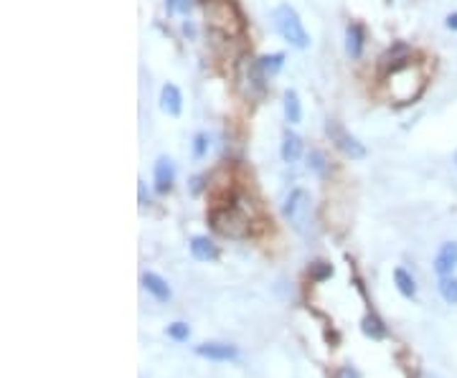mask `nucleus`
Listing matches in <instances>:
<instances>
[{
	"label": "nucleus",
	"mask_w": 457,
	"mask_h": 378,
	"mask_svg": "<svg viewBox=\"0 0 457 378\" xmlns=\"http://www.w3.org/2000/svg\"><path fill=\"white\" fill-rule=\"evenodd\" d=\"M234 81H237V89L247 102H262L264 94H267V74H264L262 64L254 56L244 54L237 62L234 69Z\"/></svg>",
	"instance_id": "nucleus-1"
},
{
	"label": "nucleus",
	"mask_w": 457,
	"mask_h": 378,
	"mask_svg": "<svg viewBox=\"0 0 457 378\" xmlns=\"http://www.w3.org/2000/svg\"><path fill=\"white\" fill-rule=\"evenodd\" d=\"M203 11H206V23L211 31L221 33L226 38H234L244 31L242 11L234 0H206Z\"/></svg>",
	"instance_id": "nucleus-2"
},
{
	"label": "nucleus",
	"mask_w": 457,
	"mask_h": 378,
	"mask_svg": "<svg viewBox=\"0 0 457 378\" xmlns=\"http://www.w3.org/2000/svg\"><path fill=\"white\" fill-rule=\"evenodd\" d=\"M424 71H422L417 64L412 62H404L399 64V67L391 69L389 74V89H391V97L396 99V102H414L417 97L422 94V89H424Z\"/></svg>",
	"instance_id": "nucleus-3"
},
{
	"label": "nucleus",
	"mask_w": 457,
	"mask_h": 378,
	"mask_svg": "<svg viewBox=\"0 0 457 378\" xmlns=\"http://www.w3.org/2000/svg\"><path fill=\"white\" fill-rule=\"evenodd\" d=\"M274 25H277L280 36L285 38L290 46H295V49H308L310 36L305 31V25H303V21H300L298 13H295V8H290L287 3L277 8V11H274Z\"/></svg>",
	"instance_id": "nucleus-4"
},
{
	"label": "nucleus",
	"mask_w": 457,
	"mask_h": 378,
	"mask_svg": "<svg viewBox=\"0 0 457 378\" xmlns=\"http://www.w3.org/2000/svg\"><path fill=\"white\" fill-rule=\"evenodd\" d=\"M211 226L229 239H244L249 234V219L239 206H221L211 211Z\"/></svg>",
	"instance_id": "nucleus-5"
},
{
	"label": "nucleus",
	"mask_w": 457,
	"mask_h": 378,
	"mask_svg": "<svg viewBox=\"0 0 457 378\" xmlns=\"http://www.w3.org/2000/svg\"><path fill=\"white\" fill-rule=\"evenodd\" d=\"M285 219L293 224L295 231L300 234H308L310 231V224H312V201H310V193L305 188H295L293 193L287 195L285 201Z\"/></svg>",
	"instance_id": "nucleus-6"
},
{
	"label": "nucleus",
	"mask_w": 457,
	"mask_h": 378,
	"mask_svg": "<svg viewBox=\"0 0 457 378\" xmlns=\"http://www.w3.org/2000/svg\"><path fill=\"white\" fill-rule=\"evenodd\" d=\"M325 130H328L330 140L338 145V150H341V153H346L351 160H363L366 158V147L361 145V142L356 140V137L348 132V130H343L338 122H333V120H330V122L325 125Z\"/></svg>",
	"instance_id": "nucleus-7"
},
{
	"label": "nucleus",
	"mask_w": 457,
	"mask_h": 378,
	"mask_svg": "<svg viewBox=\"0 0 457 378\" xmlns=\"http://www.w3.org/2000/svg\"><path fill=\"white\" fill-rule=\"evenodd\" d=\"M457 267V241H447L439 246L437 256H434V272L439 277H450Z\"/></svg>",
	"instance_id": "nucleus-8"
},
{
	"label": "nucleus",
	"mask_w": 457,
	"mask_h": 378,
	"mask_svg": "<svg viewBox=\"0 0 457 378\" xmlns=\"http://www.w3.org/2000/svg\"><path fill=\"white\" fill-rule=\"evenodd\" d=\"M196 353L208 360H234L239 350L234 345H224V343H203V345L196 348Z\"/></svg>",
	"instance_id": "nucleus-9"
},
{
	"label": "nucleus",
	"mask_w": 457,
	"mask_h": 378,
	"mask_svg": "<svg viewBox=\"0 0 457 378\" xmlns=\"http://www.w3.org/2000/svg\"><path fill=\"white\" fill-rule=\"evenodd\" d=\"M173 178H176V168H173L171 158H160L155 163V190L158 193H168L173 185Z\"/></svg>",
	"instance_id": "nucleus-10"
},
{
	"label": "nucleus",
	"mask_w": 457,
	"mask_h": 378,
	"mask_svg": "<svg viewBox=\"0 0 457 378\" xmlns=\"http://www.w3.org/2000/svg\"><path fill=\"white\" fill-rule=\"evenodd\" d=\"M160 110H163L165 115H171V117L181 115L183 99H181V92H178L176 84H165L163 89H160Z\"/></svg>",
	"instance_id": "nucleus-11"
},
{
	"label": "nucleus",
	"mask_w": 457,
	"mask_h": 378,
	"mask_svg": "<svg viewBox=\"0 0 457 378\" xmlns=\"http://www.w3.org/2000/svg\"><path fill=\"white\" fill-rule=\"evenodd\" d=\"M142 287H145L147 292L158 299V302H168L171 294H173L171 287H168V282H165L163 277L152 275V272H145V275H142Z\"/></svg>",
	"instance_id": "nucleus-12"
},
{
	"label": "nucleus",
	"mask_w": 457,
	"mask_h": 378,
	"mask_svg": "<svg viewBox=\"0 0 457 378\" xmlns=\"http://www.w3.org/2000/svg\"><path fill=\"white\" fill-rule=\"evenodd\" d=\"M191 254H193V259H198V262H213V259L219 256V249H216V244L208 241L206 236H196V239H191Z\"/></svg>",
	"instance_id": "nucleus-13"
},
{
	"label": "nucleus",
	"mask_w": 457,
	"mask_h": 378,
	"mask_svg": "<svg viewBox=\"0 0 457 378\" xmlns=\"http://www.w3.org/2000/svg\"><path fill=\"white\" fill-rule=\"evenodd\" d=\"M282 107H285V120L290 125H298L303 120V104L295 89H287L285 97H282Z\"/></svg>",
	"instance_id": "nucleus-14"
},
{
	"label": "nucleus",
	"mask_w": 457,
	"mask_h": 378,
	"mask_svg": "<svg viewBox=\"0 0 457 378\" xmlns=\"http://www.w3.org/2000/svg\"><path fill=\"white\" fill-rule=\"evenodd\" d=\"M300 155H303V140L287 130L285 137H282V160L285 163H298Z\"/></svg>",
	"instance_id": "nucleus-15"
},
{
	"label": "nucleus",
	"mask_w": 457,
	"mask_h": 378,
	"mask_svg": "<svg viewBox=\"0 0 457 378\" xmlns=\"http://www.w3.org/2000/svg\"><path fill=\"white\" fill-rule=\"evenodd\" d=\"M346 51L354 59H359L361 51H363V31H361L359 23H351L346 28Z\"/></svg>",
	"instance_id": "nucleus-16"
},
{
	"label": "nucleus",
	"mask_w": 457,
	"mask_h": 378,
	"mask_svg": "<svg viewBox=\"0 0 457 378\" xmlns=\"http://www.w3.org/2000/svg\"><path fill=\"white\" fill-rule=\"evenodd\" d=\"M394 282H396V290H399L404 297H414L417 294V282H414V277L409 275L407 269H396Z\"/></svg>",
	"instance_id": "nucleus-17"
},
{
	"label": "nucleus",
	"mask_w": 457,
	"mask_h": 378,
	"mask_svg": "<svg viewBox=\"0 0 457 378\" xmlns=\"http://www.w3.org/2000/svg\"><path fill=\"white\" fill-rule=\"evenodd\" d=\"M361 330H363L368 338H373V340H381V338L386 336V328L381 325V320H378L376 315H366L363 323H361Z\"/></svg>",
	"instance_id": "nucleus-18"
},
{
	"label": "nucleus",
	"mask_w": 457,
	"mask_h": 378,
	"mask_svg": "<svg viewBox=\"0 0 457 378\" xmlns=\"http://www.w3.org/2000/svg\"><path fill=\"white\" fill-rule=\"evenodd\" d=\"M439 294H442V299L445 302H450V305H457V277H442L439 280Z\"/></svg>",
	"instance_id": "nucleus-19"
},
{
	"label": "nucleus",
	"mask_w": 457,
	"mask_h": 378,
	"mask_svg": "<svg viewBox=\"0 0 457 378\" xmlns=\"http://www.w3.org/2000/svg\"><path fill=\"white\" fill-rule=\"evenodd\" d=\"M259 64H262V69H264V74H277L282 69V64H285V54H269V56H262L259 59Z\"/></svg>",
	"instance_id": "nucleus-20"
},
{
	"label": "nucleus",
	"mask_w": 457,
	"mask_h": 378,
	"mask_svg": "<svg viewBox=\"0 0 457 378\" xmlns=\"http://www.w3.org/2000/svg\"><path fill=\"white\" fill-rule=\"evenodd\" d=\"M168 336H171L173 340H188L191 328L186 323H173V325H168Z\"/></svg>",
	"instance_id": "nucleus-21"
},
{
	"label": "nucleus",
	"mask_w": 457,
	"mask_h": 378,
	"mask_svg": "<svg viewBox=\"0 0 457 378\" xmlns=\"http://www.w3.org/2000/svg\"><path fill=\"white\" fill-rule=\"evenodd\" d=\"M310 275H312V280L323 282L325 277L333 275V267H330V264H325V262H315V264L310 267Z\"/></svg>",
	"instance_id": "nucleus-22"
},
{
	"label": "nucleus",
	"mask_w": 457,
	"mask_h": 378,
	"mask_svg": "<svg viewBox=\"0 0 457 378\" xmlns=\"http://www.w3.org/2000/svg\"><path fill=\"white\" fill-rule=\"evenodd\" d=\"M206 150H208V137L206 134H196L193 137V158L201 160L203 155H206Z\"/></svg>",
	"instance_id": "nucleus-23"
},
{
	"label": "nucleus",
	"mask_w": 457,
	"mask_h": 378,
	"mask_svg": "<svg viewBox=\"0 0 457 378\" xmlns=\"http://www.w3.org/2000/svg\"><path fill=\"white\" fill-rule=\"evenodd\" d=\"M308 163H310L312 171L320 173V176H323V173H325V155L320 153V150H312L310 158H308Z\"/></svg>",
	"instance_id": "nucleus-24"
},
{
	"label": "nucleus",
	"mask_w": 457,
	"mask_h": 378,
	"mask_svg": "<svg viewBox=\"0 0 457 378\" xmlns=\"http://www.w3.org/2000/svg\"><path fill=\"white\" fill-rule=\"evenodd\" d=\"M168 13H188L191 11V0H165Z\"/></svg>",
	"instance_id": "nucleus-25"
},
{
	"label": "nucleus",
	"mask_w": 457,
	"mask_h": 378,
	"mask_svg": "<svg viewBox=\"0 0 457 378\" xmlns=\"http://www.w3.org/2000/svg\"><path fill=\"white\" fill-rule=\"evenodd\" d=\"M338 378H361V376H359V371H356V368L343 366L341 371H338Z\"/></svg>",
	"instance_id": "nucleus-26"
},
{
	"label": "nucleus",
	"mask_w": 457,
	"mask_h": 378,
	"mask_svg": "<svg viewBox=\"0 0 457 378\" xmlns=\"http://www.w3.org/2000/svg\"><path fill=\"white\" fill-rule=\"evenodd\" d=\"M447 28L457 31V13H450V16H447Z\"/></svg>",
	"instance_id": "nucleus-27"
},
{
	"label": "nucleus",
	"mask_w": 457,
	"mask_h": 378,
	"mask_svg": "<svg viewBox=\"0 0 457 378\" xmlns=\"http://www.w3.org/2000/svg\"><path fill=\"white\" fill-rule=\"evenodd\" d=\"M201 183H203V178H193V185H191V193H198V190H201Z\"/></svg>",
	"instance_id": "nucleus-28"
},
{
	"label": "nucleus",
	"mask_w": 457,
	"mask_h": 378,
	"mask_svg": "<svg viewBox=\"0 0 457 378\" xmlns=\"http://www.w3.org/2000/svg\"><path fill=\"white\" fill-rule=\"evenodd\" d=\"M145 201H147V198H145V183L140 181V203H142V206H145Z\"/></svg>",
	"instance_id": "nucleus-29"
},
{
	"label": "nucleus",
	"mask_w": 457,
	"mask_h": 378,
	"mask_svg": "<svg viewBox=\"0 0 457 378\" xmlns=\"http://www.w3.org/2000/svg\"><path fill=\"white\" fill-rule=\"evenodd\" d=\"M455 163H457V155H455Z\"/></svg>",
	"instance_id": "nucleus-30"
}]
</instances>
